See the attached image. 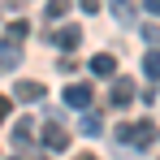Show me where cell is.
I'll return each instance as SVG.
<instances>
[{
    "label": "cell",
    "instance_id": "cell-1",
    "mask_svg": "<svg viewBox=\"0 0 160 160\" xmlns=\"http://www.w3.org/2000/svg\"><path fill=\"white\" fill-rule=\"evenodd\" d=\"M117 143H126V147H152L156 143V126L152 121H126V126H117Z\"/></svg>",
    "mask_w": 160,
    "mask_h": 160
},
{
    "label": "cell",
    "instance_id": "cell-2",
    "mask_svg": "<svg viewBox=\"0 0 160 160\" xmlns=\"http://www.w3.org/2000/svg\"><path fill=\"white\" fill-rule=\"evenodd\" d=\"M65 104L87 112V108H91V87H87V82H69V87H65Z\"/></svg>",
    "mask_w": 160,
    "mask_h": 160
},
{
    "label": "cell",
    "instance_id": "cell-3",
    "mask_svg": "<svg viewBox=\"0 0 160 160\" xmlns=\"http://www.w3.org/2000/svg\"><path fill=\"white\" fill-rule=\"evenodd\" d=\"M43 147H48V152H65V147H69V130L56 126V121H48V126H43Z\"/></svg>",
    "mask_w": 160,
    "mask_h": 160
},
{
    "label": "cell",
    "instance_id": "cell-4",
    "mask_svg": "<svg viewBox=\"0 0 160 160\" xmlns=\"http://www.w3.org/2000/svg\"><path fill=\"white\" fill-rule=\"evenodd\" d=\"M134 95H138V91H134V78H117V82H112V95H108V100H112L117 108H126Z\"/></svg>",
    "mask_w": 160,
    "mask_h": 160
},
{
    "label": "cell",
    "instance_id": "cell-5",
    "mask_svg": "<svg viewBox=\"0 0 160 160\" xmlns=\"http://www.w3.org/2000/svg\"><path fill=\"white\" fill-rule=\"evenodd\" d=\"M13 95H18L22 104H39L48 91H43V82H18V87H13Z\"/></svg>",
    "mask_w": 160,
    "mask_h": 160
},
{
    "label": "cell",
    "instance_id": "cell-6",
    "mask_svg": "<svg viewBox=\"0 0 160 160\" xmlns=\"http://www.w3.org/2000/svg\"><path fill=\"white\" fill-rule=\"evenodd\" d=\"M91 74H95V78H112V74H117V61L108 52H95L91 56Z\"/></svg>",
    "mask_w": 160,
    "mask_h": 160
},
{
    "label": "cell",
    "instance_id": "cell-7",
    "mask_svg": "<svg viewBox=\"0 0 160 160\" xmlns=\"http://www.w3.org/2000/svg\"><path fill=\"white\" fill-rule=\"evenodd\" d=\"M78 39H82V30H78V26H69V22L56 30V43H61L65 52H69V48H78Z\"/></svg>",
    "mask_w": 160,
    "mask_h": 160
},
{
    "label": "cell",
    "instance_id": "cell-8",
    "mask_svg": "<svg viewBox=\"0 0 160 160\" xmlns=\"http://www.w3.org/2000/svg\"><path fill=\"white\" fill-rule=\"evenodd\" d=\"M13 65H18V43L4 39V43H0V69H13Z\"/></svg>",
    "mask_w": 160,
    "mask_h": 160
},
{
    "label": "cell",
    "instance_id": "cell-9",
    "mask_svg": "<svg viewBox=\"0 0 160 160\" xmlns=\"http://www.w3.org/2000/svg\"><path fill=\"white\" fill-rule=\"evenodd\" d=\"M143 74L147 78H160V48H152V52L143 56Z\"/></svg>",
    "mask_w": 160,
    "mask_h": 160
},
{
    "label": "cell",
    "instance_id": "cell-10",
    "mask_svg": "<svg viewBox=\"0 0 160 160\" xmlns=\"http://www.w3.org/2000/svg\"><path fill=\"white\" fill-rule=\"evenodd\" d=\"M112 13H117V22H126V26L134 22V4L130 0H112Z\"/></svg>",
    "mask_w": 160,
    "mask_h": 160
},
{
    "label": "cell",
    "instance_id": "cell-11",
    "mask_svg": "<svg viewBox=\"0 0 160 160\" xmlns=\"http://www.w3.org/2000/svg\"><path fill=\"white\" fill-rule=\"evenodd\" d=\"M100 130H104V121H100L95 112H87V117H82V134H91V138H95Z\"/></svg>",
    "mask_w": 160,
    "mask_h": 160
},
{
    "label": "cell",
    "instance_id": "cell-12",
    "mask_svg": "<svg viewBox=\"0 0 160 160\" xmlns=\"http://www.w3.org/2000/svg\"><path fill=\"white\" fill-rule=\"evenodd\" d=\"M65 13H69V0H48V18H65Z\"/></svg>",
    "mask_w": 160,
    "mask_h": 160
},
{
    "label": "cell",
    "instance_id": "cell-13",
    "mask_svg": "<svg viewBox=\"0 0 160 160\" xmlns=\"http://www.w3.org/2000/svg\"><path fill=\"white\" fill-rule=\"evenodd\" d=\"M26 22H13V26H9V43H18V39H26Z\"/></svg>",
    "mask_w": 160,
    "mask_h": 160
},
{
    "label": "cell",
    "instance_id": "cell-14",
    "mask_svg": "<svg viewBox=\"0 0 160 160\" xmlns=\"http://www.w3.org/2000/svg\"><path fill=\"white\" fill-rule=\"evenodd\" d=\"M82 4V13H100V0H78Z\"/></svg>",
    "mask_w": 160,
    "mask_h": 160
},
{
    "label": "cell",
    "instance_id": "cell-15",
    "mask_svg": "<svg viewBox=\"0 0 160 160\" xmlns=\"http://www.w3.org/2000/svg\"><path fill=\"white\" fill-rule=\"evenodd\" d=\"M9 112H13V104H9V95H0V121H4Z\"/></svg>",
    "mask_w": 160,
    "mask_h": 160
},
{
    "label": "cell",
    "instance_id": "cell-16",
    "mask_svg": "<svg viewBox=\"0 0 160 160\" xmlns=\"http://www.w3.org/2000/svg\"><path fill=\"white\" fill-rule=\"evenodd\" d=\"M147 13H156V18H160V0H147Z\"/></svg>",
    "mask_w": 160,
    "mask_h": 160
},
{
    "label": "cell",
    "instance_id": "cell-17",
    "mask_svg": "<svg viewBox=\"0 0 160 160\" xmlns=\"http://www.w3.org/2000/svg\"><path fill=\"white\" fill-rule=\"evenodd\" d=\"M74 160H95V156H91V152H82V156H74Z\"/></svg>",
    "mask_w": 160,
    "mask_h": 160
}]
</instances>
